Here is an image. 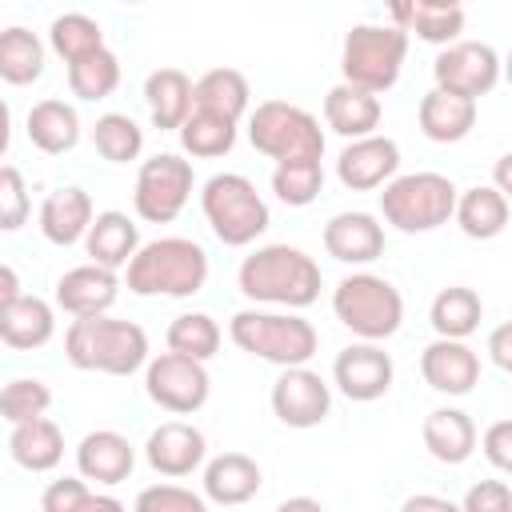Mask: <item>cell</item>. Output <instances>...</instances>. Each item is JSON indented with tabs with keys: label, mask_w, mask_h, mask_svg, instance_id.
Returning a JSON list of instances; mask_svg holds the SVG:
<instances>
[{
	"label": "cell",
	"mask_w": 512,
	"mask_h": 512,
	"mask_svg": "<svg viewBox=\"0 0 512 512\" xmlns=\"http://www.w3.org/2000/svg\"><path fill=\"white\" fill-rule=\"evenodd\" d=\"M396 364L380 344H348L332 360V384L352 400V404H372L392 388Z\"/></svg>",
	"instance_id": "obj_14"
},
{
	"label": "cell",
	"mask_w": 512,
	"mask_h": 512,
	"mask_svg": "<svg viewBox=\"0 0 512 512\" xmlns=\"http://www.w3.org/2000/svg\"><path fill=\"white\" fill-rule=\"evenodd\" d=\"M320 284H324L320 264L296 244H264L252 256H244L236 268V288L252 304H272L284 312H300L316 304Z\"/></svg>",
	"instance_id": "obj_1"
},
{
	"label": "cell",
	"mask_w": 512,
	"mask_h": 512,
	"mask_svg": "<svg viewBox=\"0 0 512 512\" xmlns=\"http://www.w3.org/2000/svg\"><path fill=\"white\" fill-rule=\"evenodd\" d=\"M132 512H208V500L180 484H148L136 492Z\"/></svg>",
	"instance_id": "obj_44"
},
{
	"label": "cell",
	"mask_w": 512,
	"mask_h": 512,
	"mask_svg": "<svg viewBox=\"0 0 512 512\" xmlns=\"http://www.w3.org/2000/svg\"><path fill=\"white\" fill-rule=\"evenodd\" d=\"M8 456L24 472H52L64 460V432H60V424L48 420V416L16 424L8 432Z\"/></svg>",
	"instance_id": "obj_34"
},
{
	"label": "cell",
	"mask_w": 512,
	"mask_h": 512,
	"mask_svg": "<svg viewBox=\"0 0 512 512\" xmlns=\"http://www.w3.org/2000/svg\"><path fill=\"white\" fill-rule=\"evenodd\" d=\"M64 356L80 372L104 376H132L148 364V332L136 320L116 316H84L72 320L64 332Z\"/></svg>",
	"instance_id": "obj_3"
},
{
	"label": "cell",
	"mask_w": 512,
	"mask_h": 512,
	"mask_svg": "<svg viewBox=\"0 0 512 512\" xmlns=\"http://www.w3.org/2000/svg\"><path fill=\"white\" fill-rule=\"evenodd\" d=\"M408 56V36L392 24H352L340 48V84H352L360 92H388L400 80Z\"/></svg>",
	"instance_id": "obj_7"
},
{
	"label": "cell",
	"mask_w": 512,
	"mask_h": 512,
	"mask_svg": "<svg viewBox=\"0 0 512 512\" xmlns=\"http://www.w3.org/2000/svg\"><path fill=\"white\" fill-rule=\"evenodd\" d=\"M144 104L160 132H176L192 112V76L180 68H156L144 80Z\"/></svg>",
	"instance_id": "obj_29"
},
{
	"label": "cell",
	"mask_w": 512,
	"mask_h": 512,
	"mask_svg": "<svg viewBox=\"0 0 512 512\" xmlns=\"http://www.w3.org/2000/svg\"><path fill=\"white\" fill-rule=\"evenodd\" d=\"M16 296H20V276H16L12 264H0V308L8 300H16Z\"/></svg>",
	"instance_id": "obj_50"
},
{
	"label": "cell",
	"mask_w": 512,
	"mask_h": 512,
	"mask_svg": "<svg viewBox=\"0 0 512 512\" xmlns=\"http://www.w3.org/2000/svg\"><path fill=\"white\" fill-rule=\"evenodd\" d=\"M200 484H204V500H212L220 508H240L260 492L264 472L244 452H220V456H212L204 464V480Z\"/></svg>",
	"instance_id": "obj_21"
},
{
	"label": "cell",
	"mask_w": 512,
	"mask_h": 512,
	"mask_svg": "<svg viewBox=\"0 0 512 512\" xmlns=\"http://www.w3.org/2000/svg\"><path fill=\"white\" fill-rule=\"evenodd\" d=\"M452 220L468 240H496L508 228V196H500L492 184H476L456 192Z\"/></svg>",
	"instance_id": "obj_32"
},
{
	"label": "cell",
	"mask_w": 512,
	"mask_h": 512,
	"mask_svg": "<svg viewBox=\"0 0 512 512\" xmlns=\"http://www.w3.org/2000/svg\"><path fill=\"white\" fill-rule=\"evenodd\" d=\"M480 452L496 472H512V420H492L480 436Z\"/></svg>",
	"instance_id": "obj_47"
},
{
	"label": "cell",
	"mask_w": 512,
	"mask_h": 512,
	"mask_svg": "<svg viewBox=\"0 0 512 512\" xmlns=\"http://www.w3.org/2000/svg\"><path fill=\"white\" fill-rule=\"evenodd\" d=\"M324 124L344 140H364L380 128V96L352 84H336L324 96Z\"/></svg>",
	"instance_id": "obj_27"
},
{
	"label": "cell",
	"mask_w": 512,
	"mask_h": 512,
	"mask_svg": "<svg viewBox=\"0 0 512 512\" xmlns=\"http://www.w3.org/2000/svg\"><path fill=\"white\" fill-rule=\"evenodd\" d=\"M92 216H96L92 196H88L84 188L68 184V188H56V192L44 196L36 220H40V232H44L48 244H56V248H72V244L84 240Z\"/></svg>",
	"instance_id": "obj_23"
},
{
	"label": "cell",
	"mask_w": 512,
	"mask_h": 512,
	"mask_svg": "<svg viewBox=\"0 0 512 512\" xmlns=\"http://www.w3.org/2000/svg\"><path fill=\"white\" fill-rule=\"evenodd\" d=\"M44 40L24 28V24H12V28H0V80L12 84V88H28L44 76Z\"/></svg>",
	"instance_id": "obj_35"
},
{
	"label": "cell",
	"mask_w": 512,
	"mask_h": 512,
	"mask_svg": "<svg viewBox=\"0 0 512 512\" xmlns=\"http://www.w3.org/2000/svg\"><path fill=\"white\" fill-rule=\"evenodd\" d=\"M120 296V276L100 264H76L56 280V308L72 320L84 316H108V308Z\"/></svg>",
	"instance_id": "obj_18"
},
{
	"label": "cell",
	"mask_w": 512,
	"mask_h": 512,
	"mask_svg": "<svg viewBox=\"0 0 512 512\" xmlns=\"http://www.w3.org/2000/svg\"><path fill=\"white\" fill-rule=\"evenodd\" d=\"M48 408H52V388L36 376H16L0 388V420H8L12 428L48 416Z\"/></svg>",
	"instance_id": "obj_42"
},
{
	"label": "cell",
	"mask_w": 512,
	"mask_h": 512,
	"mask_svg": "<svg viewBox=\"0 0 512 512\" xmlns=\"http://www.w3.org/2000/svg\"><path fill=\"white\" fill-rule=\"evenodd\" d=\"M416 120H420V132H424L432 144H456V140H464V136L476 128V104L432 88V92L420 96Z\"/></svg>",
	"instance_id": "obj_31"
},
{
	"label": "cell",
	"mask_w": 512,
	"mask_h": 512,
	"mask_svg": "<svg viewBox=\"0 0 512 512\" xmlns=\"http://www.w3.org/2000/svg\"><path fill=\"white\" fill-rule=\"evenodd\" d=\"M272 192L288 208H308L324 192V164L320 160H292L272 168Z\"/></svg>",
	"instance_id": "obj_41"
},
{
	"label": "cell",
	"mask_w": 512,
	"mask_h": 512,
	"mask_svg": "<svg viewBox=\"0 0 512 512\" xmlns=\"http://www.w3.org/2000/svg\"><path fill=\"white\" fill-rule=\"evenodd\" d=\"M200 208H204V220H208L212 236L220 244H228V248H248L272 224L264 196L240 172H216V176H208L204 180V192H200Z\"/></svg>",
	"instance_id": "obj_6"
},
{
	"label": "cell",
	"mask_w": 512,
	"mask_h": 512,
	"mask_svg": "<svg viewBox=\"0 0 512 512\" xmlns=\"http://www.w3.org/2000/svg\"><path fill=\"white\" fill-rule=\"evenodd\" d=\"M144 392L152 404H160L172 416H192L208 404L212 380L208 368L200 360L176 356V352H160L144 364Z\"/></svg>",
	"instance_id": "obj_11"
},
{
	"label": "cell",
	"mask_w": 512,
	"mask_h": 512,
	"mask_svg": "<svg viewBox=\"0 0 512 512\" xmlns=\"http://www.w3.org/2000/svg\"><path fill=\"white\" fill-rule=\"evenodd\" d=\"M208 280V252L188 236H160L136 248L124 268V284L132 296H196Z\"/></svg>",
	"instance_id": "obj_2"
},
{
	"label": "cell",
	"mask_w": 512,
	"mask_h": 512,
	"mask_svg": "<svg viewBox=\"0 0 512 512\" xmlns=\"http://www.w3.org/2000/svg\"><path fill=\"white\" fill-rule=\"evenodd\" d=\"M424 448L440 464H464L476 452V424L464 408H432L424 416Z\"/></svg>",
	"instance_id": "obj_26"
},
{
	"label": "cell",
	"mask_w": 512,
	"mask_h": 512,
	"mask_svg": "<svg viewBox=\"0 0 512 512\" xmlns=\"http://www.w3.org/2000/svg\"><path fill=\"white\" fill-rule=\"evenodd\" d=\"M180 136V148L196 160H216V156H228L232 144H236V124L232 120H220V116H208V112H188V120L176 128Z\"/></svg>",
	"instance_id": "obj_37"
},
{
	"label": "cell",
	"mask_w": 512,
	"mask_h": 512,
	"mask_svg": "<svg viewBox=\"0 0 512 512\" xmlns=\"http://www.w3.org/2000/svg\"><path fill=\"white\" fill-rule=\"evenodd\" d=\"M276 512H324V504L312 500V496H288V500L276 504Z\"/></svg>",
	"instance_id": "obj_51"
},
{
	"label": "cell",
	"mask_w": 512,
	"mask_h": 512,
	"mask_svg": "<svg viewBox=\"0 0 512 512\" xmlns=\"http://www.w3.org/2000/svg\"><path fill=\"white\" fill-rule=\"evenodd\" d=\"M248 100H252L248 76L236 72V68H212L200 80H192V108L196 112L240 124V116L248 112Z\"/></svg>",
	"instance_id": "obj_28"
},
{
	"label": "cell",
	"mask_w": 512,
	"mask_h": 512,
	"mask_svg": "<svg viewBox=\"0 0 512 512\" xmlns=\"http://www.w3.org/2000/svg\"><path fill=\"white\" fill-rule=\"evenodd\" d=\"M92 500V488L80 476H60L44 488L40 496V512H84V504Z\"/></svg>",
	"instance_id": "obj_45"
},
{
	"label": "cell",
	"mask_w": 512,
	"mask_h": 512,
	"mask_svg": "<svg viewBox=\"0 0 512 512\" xmlns=\"http://www.w3.org/2000/svg\"><path fill=\"white\" fill-rule=\"evenodd\" d=\"M508 164H512V156H500V160H496V184H492V188H496L500 196H508Z\"/></svg>",
	"instance_id": "obj_54"
},
{
	"label": "cell",
	"mask_w": 512,
	"mask_h": 512,
	"mask_svg": "<svg viewBox=\"0 0 512 512\" xmlns=\"http://www.w3.org/2000/svg\"><path fill=\"white\" fill-rule=\"evenodd\" d=\"M136 468V448L116 428H96L76 444V472L84 484H124Z\"/></svg>",
	"instance_id": "obj_17"
},
{
	"label": "cell",
	"mask_w": 512,
	"mask_h": 512,
	"mask_svg": "<svg viewBox=\"0 0 512 512\" xmlns=\"http://www.w3.org/2000/svg\"><path fill=\"white\" fill-rule=\"evenodd\" d=\"M52 336H56V308L48 300L20 292L0 308V344L16 352H32V348H44Z\"/></svg>",
	"instance_id": "obj_25"
},
{
	"label": "cell",
	"mask_w": 512,
	"mask_h": 512,
	"mask_svg": "<svg viewBox=\"0 0 512 512\" xmlns=\"http://www.w3.org/2000/svg\"><path fill=\"white\" fill-rule=\"evenodd\" d=\"M208 456V440L196 424L188 420H164L160 428L148 432L144 440V460L152 472L168 476V480H180V476H192Z\"/></svg>",
	"instance_id": "obj_16"
},
{
	"label": "cell",
	"mask_w": 512,
	"mask_h": 512,
	"mask_svg": "<svg viewBox=\"0 0 512 512\" xmlns=\"http://www.w3.org/2000/svg\"><path fill=\"white\" fill-rule=\"evenodd\" d=\"M48 48H52L64 64H72V60H80V56L104 48V32H100V24H96L92 16H84V12H64V16H56V20L48 24Z\"/></svg>",
	"instance_id": "obj_40"
},
{
	"label": "cell",
	"mask_w": 512,
	"mask_h": 512,
	"mask_svg": "<svg viewBox=\"0 0 512 512\" xmlns=\"http://www.w3.org/2000/svg\"><path fill=\"white\" fill-rule=\"evenodd\" d=\"M28 140L44 152V156H64L80 144V116L68 100H36L28 108Z\"/></svg>",
	"instance_id": "obj_30"
},
{
	"label": "cell",
	"mask_w": 512,
	"mask_h": 512,
	"mask_svg": "<svg viewBox=\"0 0 512 512\" xmlns=\"http://www.w3.org/2000/svg\"><path fill=\"white\" fill-rule=\"evenodd\" d=\"M480 320H484V300L468 284L440 288L428 308V324H432L436 340H468L480 328Z\"/></svg>",
	"instance_id": "obj_33"
},
{
	"label": "cell",
	"mask_w": 512,
	"mask_h": 512,
	"mask_svg": "<svg viewBox=\"0 0 512 512\" xmlns=\"http://www.w3.org/2000/svg\"><path fill=\"white\" fill-rule=\"evenodd\" d=\"M28 216H32V200H28L24 172L12 164H0V232L24 228Z\"/></svg>",
	"instance_id": "obj_43"
},
{
	"label": "cell",
	"mask_w": 512,
	"mask_h": 512,
	"mask_svg": "<svg viewBox=\"0 0 512 512\" xmlns=\"http://www.w3.org/2000/svg\"><path fill=\"white\" fill-rule=\"evenodd\" d=\"M400 512H460V504H452L448 496H436V492H416L400 504Z\"/></svg>",
	"instance_id": "obj_49"
},
{
	"label": "cell",
	"mask_w": 512,
	"mask_h": 512,
	"mask_svg": "<svg viewBox=\"0 0 512 512\" xmlns=\"http://www.w3.org/2000/svg\"><path fill=\"white\" fill-rule=\"evenodd\" d=\"M228 336L240 352H248L256 360H268L276 368H304L320 348V336H316L312 320H304L300 312L244 308L228 320Z\"/></svg>",
	"instance_id": "obj_4"
},
{
	"label": "cell",
	"mask_w": 512,
	"mask_h": 512,
	"mask_svg": "<svg viewBox=\"0 0 512 512\" xmlns=\"http://www.w3.org/2000/svg\"><path fill=\"white\" fill-rule=\"evenodd\" d=\"M84 512H128L116 496H108V492H92V500L84 504Z\"/></svg>",
	"instance_id": "obj_52"
},
{
	"label": "cell",
	"mask_w": 512,
	"mask_h": 512,
	"mask_svg": "<svg viewBox=\"0 0 512 512\" xmlns=\"http://www.w3.org/2000/svg\"><path fill=\"white\" fill-rule=\"evenodd\" d=\"M432 80H436V92L476 104L500 84V56L484 40H456L440 48V56L432 60Z\"/></svg>",
	"instance_id": "obj_12"
},
{
	"label": "cell",
	"mask_w": 512,
	"mask_h": 512,
	"mask_svg": "<svg viewBox=\"0 0 512 512\" xmlns=\"http://www.w3.org/2000/svg\"><path fill=\"white\" fill-rule=\"evenodd\" d=\"M68 88H72L76 100H88V104L108 100L120 88V60H116V52L112 48H96V52L72 60L68 64Z\"/></svg>",
	"instance_id": "obj_36"
},
{
	"label": "cell",
	"mask_w": 512,
	"mask_h": 512,
	"mask_svg": "<svg viewBox=\"0 0 512 512\" xmlns=\"http://www.w3.org/2000/svg\"><path fill=\"white\" fill-rule=\"evenodd\" d=\"M164 340H168V352L208 364V360L220 352V324H216L208 312H180V316L168 324Z\"/></svg>",
	"instance_id": "obj_38"
},
{
	"label": "cell",
	"mask_w": 512,
	"mask_h": 512,
	"mask_svg": "<svg viewBox=\"0 0 512 512\" xmlns=\"http://www.w3.org/2000/svg\"><path fill=\"white\" fill-rule=\"evenodd\" d=\"M140 248V228L128 212H96L88 232H84V252H88V264H100L108 272L116 268H128V260L136 256Z\"/></svg>",
	"instance_id": "obj_24"
},
{
	"label": "cell",
	"mask_w": 512,
	"mask_h": 512,
	"mask_svg": "<svg viewBox=\"0 0 512 512\" xmlns=\"http://www.w3.org/2000/svg\"><path fill=\"white\" fill-rule=\"evenodd\" d=\"M400 172V144L392 136H364V140H348L344 152L336 156V180L348 192H372L384 188L392 176Z\"/></svg>",
	"instance_id": "obj_15"
},
{
	"label": "cell",
	"mask_w": 512,
	"mask_h": 512,
	"mask_svg": "<svg viewBox=\"0 0 512 512\" xmlns=\"http://www.w3.org/2000/svg\"><path fill=\"white\" fill-rule=\"evenodd\" d=\"M388 24L400 28L404 36L416 32V40H424V44L448 48L464 32V8L460 4H436V0H408V4L388 8Z\"/></svg>",
	"instance_id": "obj_22"
},
{
	"label": "cell",
	"mask_w": 512,
	"mask_h": 512,
	"mask_svg": "<svg viewBox=\"0 0 512 512\" xmlns=\"http://www.w3.org/2000/svg\"><path fill=\"white\" fill-rule=\"evenodd\" d=\"M248 140L260 156L276 160V164H292V160H320L324 156V132L320 120L288 100H264L256 104V112L248 116Z\"/></svg>",
	"instance_id": "obj_9"
},
{
	"label": "cell",
	"mask_w": 512,
	"mask_h": 512,
	"mask_svg": "<svg viewBox=\"0 0 512 512\" xmlns=\"http://www.w3.org/2000/svg\"><path fill=\"white\" fill-rule=\"evenodd\" d=\"M92 144L108 164H128L144 152V128L128 112H104L92 124Z\"/></svg>",
	"instance_id": "obj_39"
},
{
	"label": "cell",
	"mask_w": 512,
	"mask_h": 512,
	"mask_svg": "<svg viewBox=\"0 0 512 512\" xmlns=\"http://www.w3.org/2000/svg\"><path fill=\"white\" fill-rule=\"evenodd\" d=\"M420 376L440 396H468L480 384V356L464 340H432L420 352Z\"/></svg>",
	"instance_id": "obj_19"
},
{
	"label": "cell",
	"mask_w": 512,
	"mask_h": 512,
	"mask_svg": "<svg viewBox=\"0 0 512 512\" xmlns=\"http://www.w3.org/2000/svg\"><path fill=\"white\" fill-rule=\"evenodd\" d=\"M272 412L284 428H316L328 420L332 412V388L320 372H312L308 364L304 368H280L276 384H272Z\"/></svg>",
	"instance_id": "obj_13"
},
{
	"label": "cell",
	"mask_w": 512,
	"mask_h": 512,
	"mask_svg": "<svg viewBox=\"0 0 512 512\" xmlns=\"http://www.w3.org/2000/svg\"><path fill=\"white\" fill-rule=\"evenodd\" d=\"M488 352H492V364L496 368H512V324H496L492 336H488Z\"/></svg>",
	"instance_id": "obj_48"
},
{
	"label": "cell",
	"mask_w": 512,
	"mask_h": 512,
	"mask_svg": "<svg viewBox=\"0 0 512 512\" xmlns=\"http://www.w3.org/2000/svg\"><path fill=\"white\" fill-rule=\"evenodd\" d=\"M332 312L352 336H360L364 344H380L400 332L404 296L392 280L376 272H352L332 288Z\"/></svg>",
	"instance_id": "obj_5"
},
{
	"label": "cell",
	"mask_w": 512,
	"mask_h": 512,
	"mask_svg": "<svg viewBox=\"0 0 512 512\" xmlns=\"http://www.w3.org/2000/svg\"><path fill=\"white\" fill-rule=\"evenodd\" d=\"M192 196V160L176 152H156L140 164L136 188H132V208L148 224H172Z\"/></svg>",
	"instance_id": "obj_10"
},
{
	"label": "cell",
	"mask_w": 512,
	"mask_h": 512,
	"mask_svg": "<svg viewBox=\"0 0 512 512\" xmlns=\"http://www.w3.org/2000/svg\"><path fill=\"white\" fill-rule=\"evenodd\" d=\"M324 252L340 264H372L384 256V224L372 212H336L324 224Z\"/></svg>",
	"instance_id": "obj_20"
},
{
	"label": "cell",
	"mask_w": 512,
	"mask_h": 512,
	"mask_svg": "<svg viewBox=\"0 0 512 512\" xmlns=\"http://www.w3.org/2000/svg\"><path fill=\"white\" fill-rule=\"evenodd\" d=\"M456 192L460 188L440 172H404L384 184L380 216H384V224H392L396 232H408V236L432 232L452 220Z\"/></svg>",
	"instance_id": "obj_8"
},
{
	"label": "cell",
	"mask_w": 512,
	"mask_h": 512,
	"mask_svg": "<svg viewBox=\"0 0 512 512\" xmlns=\"http://www.w3.org/2000/svg\"><path fill=\"white\" fill-rule=\"evenodd\" d=\"M460 512H512V488L504 480H480L464 492Z\"/></svg>",
	"instance_id": "obj_46"
},
{
	"label": "cell",
	"mask_w": 512,
	"mask_h": 512,
	"mask_svg": "<svg viewBox=\"0 0 512 512\" xmlns=\"http://www.w3.org/2000/svg\"><path fill=\"white\" fill-rule=\"evenodd\" d=\"M8 144H12V108H8V100L0 96V160H4Z\"/></svg>",
	"instance_id": "obj_53"
}]
</instances>
